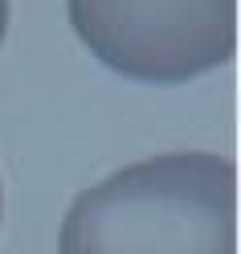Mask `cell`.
<instances>
[{
	"label": "cell",
	"mask_w": 241,
	"mask_h": 254,
	"mask_svg": "<svg viewBox=\"0 0 241 254\" xmlns=\"http://www.w3.org/2000/svg\"><path fill=\"white\" fill-rule=\"evenodd\" d=\"M70 29L135 82L176 86L233 62L237 0H66Z\"/></svg>",
	"instance_id": "cell-2"
},
{
	"label": "cell",
	"mask_w": 241,
	"mask_h": 254,
	"mask_svg": "<svg viewBox=\"0 0 241 254\" xmlns=\"http://www.w3.org/2000/svg\"><path fill=\"white\" fill-rule=\"evenodd\" d=\"M4 33H8V0H0V45H4Z\"/></svg>",
	"instance_id": "cell-3"
},
{
	"label": "cell",
	"mask_w": 241,
	"mask_h": 254,
	"mask_svg": "<svg viewBox=\"0 0 241 254\" xmlns=\"http://www.w3.org/2000/svg\"><path fill=\"white\" fill-rule=\"evenodd\" d=\"M57 254H237V172L217 152L127 164L70 205Z\"/></svg>",
	"instance_id": "cell-1"
},
{
	"label": "cell",
	"mask_w": 241,
	"mask_h": 254,
	"mask_svg": "<svg viewBox=\"0 0 241 254\" xmlns=\"http://www.w3.org/2000/svg\"><path fill=\"white\" fill-rule=\"evenodd\" d=\"M0 221H4V185H0Z\"/></svg>",
	"instance_id": "cell-4"
}]
</instances>
